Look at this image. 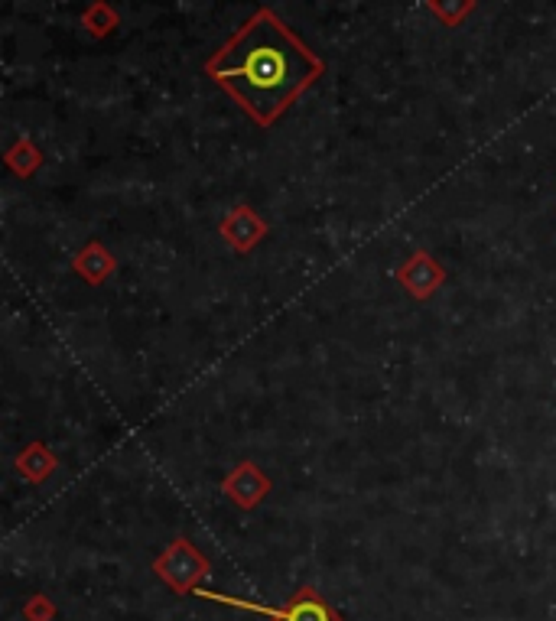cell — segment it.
<instances>
[{
	"mask_svg": "<svg viewBox=\"0 0 556 621\" xmlns=\"http://www.w3.org/2000/svg\"><path fill=\"white\" fill-rule=\"evenodd\" d=\"M222 488H225V495L238 504V508H254V504L270 491V478L257 469V465L241 462L238 469L222 482Z\"/></svg>",
	"mask_w": 556,
	"mask_h": 621,
	"instance_id": "obj_5",
	"label": "cell"
},
{
	"mask_svg": "<svg viewBox=\"0 0 556 621\" xmlns=\"http://www.w3.org/2000/svg\"><path fill=\"white\" fill-rule=\"evenodd\" d=\"M75 270H79L88 283H101L114 270V257L111 251L101 248L98 241H92L79 257H75Z\"/></svg>",
	"mask_w": 556,
	"mask_h": 621,
	"instance_id": "obj_7",
	"label": "cell"
},
{
	"mask_svg": "<svg viewBox=\"0 0 556 621\" xmlns=\"http://www.w3.org/2000/svg\"><path fill=\"white\" fill-rule=\"evenodd\" d=\"M157 573L170 582L176 592H196V579L209 573V563L202 560L189 540H176L157 560Z\"/></svg>",
	"mask_w": 556,
	"mask_h": 621,
	"instance_id": "obj_3",
	"label": "cell"
},
{
	"mask_svg": "<svg viewBox=\"0 0 556 621\" xmlns=\"http://www.w3.org/2000/svg\"><path fill=\"white\" fill-rule=\"evenodd\" d=\"M322 69L326 66L270 10H257L205 66L209 79L222 85L261 127L274 124Z\"/></svg>",
	"mask_w": 556,
	"mask_h": 621,
	"instance_id": "obj_1",
	"label": "cell"
},
{
	"mask_svg": "<svg viewBox=\"0 0 556 621\" xmlns=\"http://www.w3.org/2000/svg\"><path fill=\"white\" fill-rule=\"evenodd\" d=\"M222 235H225V241H228L235 251L248 254V251L254 248V244L267 235V225L248 209V205H238V209H231V212L222 218Z\"/></svg>",
	"mask_w": 556,
	"mask_h": 621,
	"instance_id": "obj_6",
	"label": "cell"
},
{
	"mask_svg": "<svg viewBox=\"0 0 556 621\" xmlns=\"http://www.w3.org/2000/svg\"><path fill=\"white\" fill-rule=\"evenodd\" d=\"M397 280L404 283V290L413 300H430V296L443 287L446 270L439 267L426 251H417L404 267H397Z\"/></svg>",
	"mask_w": 556,
	"mask_h": 621,
	"instance_id": "obj_4",
	"label": "cell"
},
{
	"mask_svg": "<svg viewBox=\"0 0 556 621\" xmlns=\"http://www.w3.org/2000/svg\"><path fill=\"white\" fill-rule=\"evenodd\" d=\"M17 465H20V472L27 475V478H33V482H40L43 475H49V472L56 469V459L43 449V443H33V446L20 456Z\"/></svg>",
	"mask_w": 556,
	"mask_h": 621,
	"instance_id": "obj_8",
	"label": "cell"
},
{
	"mask_svg": "<svg viewBox=\"0 0 556 621\" xmlns=\"http://www.w3.org/2000/svg\"><path fill=\"white\" fill-rule=\"evenodd\" d=\"M192 595H196V599H205V602L212 599V602H222V605L244 608V612L267 615L270 621H342V615L335 612V608H332L326 599H322V595H319L313 586H303L300 592H293L283 608L257 605V602H248V599H231V595H222V592H205V589H196Z\"/></svg>",
	"mask_w": 556,
	"mask_h": 621,
	"instance_id": "obj_2",
	"label": "cell"
}]
</instances>
